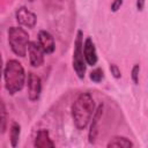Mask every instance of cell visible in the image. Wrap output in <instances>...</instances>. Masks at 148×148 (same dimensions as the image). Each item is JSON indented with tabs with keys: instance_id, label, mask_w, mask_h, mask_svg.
Segmentation results:
<instances>
[{
	"instance_id": "1",
	"label": "cell",
	"mask_w": 148,
	"mask_h": 148,
	"mask_svg": "<svg viewBox=\"0 0 148 148\" xmlns=\"http://www.w3.org/2000/svg\"><path fill=\"white\" fill-rule=\"evenodd\" d=\"M96 104L90 92H81L71 106V114L74 126L79 131L86 130L95 112Z\"/></svg>"
},
{
	"instance_id": "2",
	"label": "cell",
	"mask_w": 148,
	"mask_h": 148,
	"mask_svg": "<svg viewBox=\"0 0 148 148\" xmlns=\"http://www.w3.org/2000/svg\"><path fill=\"white\" fill-rule=\"evenodd\" d=\"M3 80H5V89L9 95H15L20 92L24 84L27 74L22 64L16 59H9L3 66Z\"/></svg>"
},
{
	"instance_id": "3",
	"label": "cell",
	"mask_w": 148,
	"mask_h": 148,
	"mask_svg": "<svg viewBox=\"0 0 148 148\" xmlns=\"http://www.w3.org/2000/svg\"><path fill=\"white\" fill-rule=\"evenodd\" d=\"M29 34L27 30H24L21 27H10L7 32L8 44L12 50V52L21 58H24L27 56V46L30 42Z\"/></svg>"
},
{
	"instance_id": "4",
	"label": "cell",
	"mask_w": 148,
	"mask_h": 148,
	"mask_svg": "<svg viewBox=\"0 0 148 148\" xmlns=\"http://www.w3.org/2000/svg\"><path fill=\"white\" fill-rule=\"evenodd\" d=\"M72 66L80 80H83L86 76L87 71V64L84 61L83 57V31L77 30L75 40H74V50H73V59H72Z\"/></svg>"
},
{
	"instance_id": "5",
	"label": "cell",
	"mask_w": 148,
	"mask_h": 148,
	"mask_svg": "<svg viewBox=\"0 0 148 148\" xmlns=\"http://www.w3.org/2000/svg\"><path fill=\"white\" fill-rule=\"evenodd\" d=\"M25 84H27V95L30 102H37L42 94V80L40 77L32 73L28 72L25 77Z\"/></svg>"
},
{
	"instance_id": "6",
	"label": "cell",
	"mask_w": 148,
	"mask_h": 148,
	"mask_svg": "<svg viewBox=\"0 0 148 148\" xmlns=\"http://www.w3.org/2000/svg\"><path fill=\"white\" fill-rule=\"evenodd\" d=\"M15 20L18 25L25 27L28 29H34L37 23V15L29 10L25 6H21L15 12Z\"/></svg>"
},
{
	"instance_id": "7",
	"label": "cell",
	"mask_w": 148,
	"mask_h": 148,
	"mask_svg": "<svg viewBox=\"0 0 148 148\" xmlns=\"http://www.w3.org/2000/svg\"><path fill=\"white\" fill-rule=\"evenodd\" d=\"M27 52L29 56V62L32 67L38 68L40 66L44 65V60H45V53L42 50V47L39 46V44L37 42L30 40L28 43L27 46Z\"/></svg>"
},
{
	"instance_id": "8",
	"label": "cell",
	"mask_w": 148,
	"mask_h": 148,
	"mask_svg": "<svg viewBox=\"0 0 148 148\" xmlns=\"http://www.w3.org/2000/svg\"><path fill=\"white\" fill-rule=\"evenodd\" d=\"M103 111H104V104L101 103L98 104V106L95 109V112L90 119V126H89V131H88V141L89 143H95L97 135H98V125L99 121L102 119L103 116Z\"/></svg>"
},
{
	"instance_id": "9",
	"label": "cell",
	"mask_w": 148,
	"mask_h": 148,
	"mask_svg": "<svg viewBox=\"0 0 148 148\" xmlns=\"http://www.w3.org/2000/svg\"><path fill=\"white\" fill-rule=\"evenodd\" d=\"M83 57L87 66H91V67L96 66L98 61V56H97L95 43L90 37H87L83 40Z\"/></svg>"
},
{
	"instance_id": "10",
	"label": "cell",
	"mask_w": 148,
	"mask_h": 148,
	"mask_svg": "<svg viewBox=\"0 0 148 148\" xmlns=\"http://www.w3.org/2000/svg\"><path fill=\"white\" fill-rule=\"evenodd\" d=\"M37 40L45 54H52L56 50V43L53 36L47 30H39L37 35Z\"/></svg>"
},
{
	"instance_id": "11",
	"label": "cell",
	"mask_w": 148,
	"mask_h": 148,
	"mask_svg": "<svg viewBox=\"0 0 148 148\" xmlns=\"http://www.w3.org/2000/svg\"><path fill=\"white\" fill-rule=\"evenodd\" d=\"M34 146L36 148H53V147H56V143L52 141V139L50 136V132L45 128H42L36 134Z\"/></svg>"
},
{
	"instance_id": "12",
	"label": "cell",
	"mask_w": 148,
	"mask_h": 148,
	"mask_svg": "<svg viewBox=\"0 0 148 148\" xmlns=\"http://www.w3.org/2000/svg\"><path fill=\"white\" fill-rule=\"evenodd\" d=\"M108 148H112V147H120V148H131L134 147V143L126 136L123 135H116L113 138H111L109 140V142L106 143Z\"/></svg>"
},
{
	"instance_id": "13",
	"label": "cell",
	"mask_w": 148,
	"mask_h": 148,
	"mask_svg": "<svg viewBox=\"0 0 148 148\" xmlns=\"http://www.w3.org/2000/svg\"><path fill=\"white\" fill-rule=\"evenodd\" d=\"M20 135H21V125L17 121H13L9 130V141L12 147H16L18 145Z\"/></svg>"
},
{
	"instance_id": "14",
	"label": "cell",
	"mask_w": 148,
	"mask_h": 148,
	"mask_svg": "<svg viewBox=\"0 0 148 148\" xmlns=\"http://www.w3.org/2000/svg\"><path fill=\"white\" fill-rule=\"evenodd\" d=\"M7 124H8V114H7V109L6 105L0 98V133H5L7 130Z\"/></svg>"
},
{
	"instance_id": "15",
	"label": "cell",
	"mask_w": 148,
	"mask_h": 148,
	"mask_svg": "<svg viewBox=\"0 0 148 148\" xmlns=\"http://www.w3.org/2000/svg\"><path fill=\"white\" fill-rule=\"evenodd\" d=\"M89 79L94 82V83H101L104 80V71L101 67H96L94 68L90 73H89Z\"/></svg>"
},
{
	"instance_id": "16",
	"label": "cell",
	"mask_w": 148,
	"mask_h": 148,
	"mask_svg": "<svg viewBox=\"0 0 148 148\" xmlns=\"http://www.w3.org/2000/svg\"><path fill=\"white\" fill-rule=\"evenodd\" d=\"M139 75H140V65L135 64L131 71V77H132V81L135 86L139 84Z\"/></svg>"
},
{
	"instance_id": "17",
	"label": "cell",
	"mask_w": 148,
	"mask_h": 148,
	"mask_svg": "<svg viewBox=\"0 0 148 148\" xmlns=\"http://www.w3.org/2000/svg\"><path fill=\"white\" fill-rule=\"evenodd\" d=\"M109 69H110L112 76H113L114 79H120V77H121V72H120L119 67H118L116 64H110Z\"/></svg>"
},
{
	"instance_id": "18",
	"label": "cell",
	"mask_w": 148,
	"mask_h": 148,
	"mask_svg": "<svg viewBox=\"0 0 148 148\" xmlns=\"http://www.w3.org/2000/svg\"><path fill=\"white\" fill-rule=\"evenodd\" d=\"M123 2H124V0H113L112 3H111V7H110L111 12H112V13L118 12V10L120 9V7L123 6Z\"/></svg>"
},
{
	"instance_id": "19",
	"label": "cell",
	"mask_w": 148,
	"mask_h": 148,
	"mask_svg": "<svg viewBox=\"0 0 148 148\" xmlns=\"http://www.w3.org/2000/svg\"><path fill=\"white\" fill-rule=\"evenodd\" d=\"M145 5H146V0H136L135 1V6L138 12H142L145 9Z\"/></svg>"
},
{
	"instance_id": "20",
	"label": "cell",
	"mask_w": 148,
	"mask_h": 148,
	"mask_svg": "<svg viewBox=\"0 0 148 148\" xmlns=\"http://www.w3.org/2000/svg\"><path fill=\"white\" fill-rule=\"evenodd\" d=\"M3 61H2V57H1V53H0V81H1V77H2V73H3Z\"/></svg>"
},
{
	"instance_id": "21",
	"label": "cell",
	"mask_w": 148,
	"mask_h": 148,
	"mask_svg": "<svg viewBox=\"0 0 148 148\" xmlns=\"http://www.w3.org/2000/svg\"><path fill=\"white\" fill-rule=\"evenodd\" d=\"M28 1H30V2H34V1H35V0H28Z\"/></svg>"
}]
</instances>
